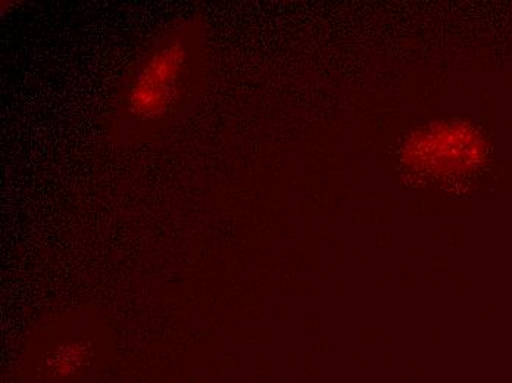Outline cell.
<instances>
[{"mask_svg":"<svg viewBox=\"0 0 512 383\" xmlns=\"http://www.w3.org/2000/svg\"><path fill=\"white\" fill-rule=\"evenodd\" d=\"M189 49L180 37L164 40L143 59L127 89V107L139 120H158L170 111L186 73Z\"/></svg>","mask_w":512,"mask_h":383,"instance_id":"6da1fadb","label":"cell"}]
</instances>
